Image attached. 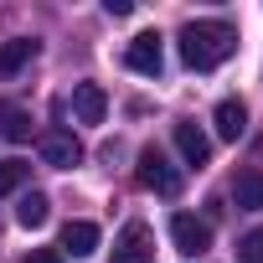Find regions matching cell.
<instances>
[{
    "mask_svg": "<svg viewBox=\"0 0 263 263\" xmlns=\"http://www.w3.org/2000/svg\"><path fill=\"white\" fill-rule=\"evenodd\" d=\"M176 47H181V62L191 72H212V67H222L237 52V31L227 21H186Z\"/></svg>",
    "mask_w": 263,
    "mask_h": 263,
    "instance_id": "1",
    "label": "cell"
},
{
    "mask_svg": "<svg viewBox=\"0 0 263 263\" xmlns=\"http://www.w3.org/2000/svg\"><path fill=\"white\" fill-rule=\"evenodd\" d=\"M135 176H140V186L155 191V196H176V191H181V171H176L160 150H145L140 165H135Z\"/></svg>",
    "mask_w": 263,
    "mask_h": 263,
    "instance_id": "2",
    "label": "cell"
},
{
    "mask_svg": "<svg viewBox=\"0 0 263 263\" xmlns=\"http://www.w3.org/2000/svg\"><path fill=\"white\" fill-rule=\"evenodd\" d=\"M155 248H150V227L145 222H124V232L114 237V258L108 263H150Z\"/></svg>",
    "mask_w": 263,
    "mask_h": 263,
    "instance_id": "3",
    "label": "cell"
},
{
    "mask_svg": "<svg viewBox=\"0 0 263 263\" xmlns=\"http://www.w3.org/2000/svg\"><path fill=\"white\" fill-rule=\"evenodd\" d=\"M124 62H129V72H140V78H160V67H165V52H160V36H155V31H140L135 42H129Z\"/></svg>",
    "mask_w": 263,
    "mask_h": 263,
    "instance_id": "4",
    "label": "cell"
},
{
    "mask_svg": "<svg viewBox=\"0 0 263 263\" xmlns=\"http://www.w3.org/2000/svg\"><path fill=\"white\" fill-rule=\"evenodd\" d=\"M171 242H176L181 253L196 258V253L212 248V227H206L201 217H191V212H176V217H171Z\"/></svg>",
    "mask_w": 263,
    "mask_h": 263,
    "instance_id": "5",
    "label": "cell"
},
{
    "mask_svg": "<svg viewBox=\"0 0 263 263\" xmlns=\"http://www.w3.org/2000/svg\"><path fill=\"white\" fill-rule=\"evenodd\" d=\"M42 160L57 165V171H72V165L83 160L78 135H72V129H47V135H42Z\"/></svg>",
    "mask_w": 263,
    "mask_h": 263,
    "instance_id": "6",
    "label": "cell"
},
{
    "mask_svg": "<svg viewBox=\"0 0 263 263\" xmlns=\"http://www.w3.org/2000/svg\"><path fill=\"white\" fill-rule=\"evenodd\" d=\"M72 114H78L83 124H103V114H108L103 88H98V83H78V88H72Z\"/></svg>",
    "mask_w": 263,
    "mask_h": 263,
    "instance_id": "7",
    "label": "cell"
},
{
    "mask_svg": "<svg viewBox=\"0 0 263 263\" xmlns=\"http://www.w3.org/2000/svg\"><path fill=\"white\" fill-rule=\"evenodd\" d=\"M176 150H181L186 165H206L212 160V140L201 135L196 124H176Z\"/></svg>",
    "mask_w": 263,
    "mask_h": 263,
    "instance_id": "8",
    "label": "cell"
},
{
    "mask_svg": "<svg viewBox=\"0 0 263 263\" xmlns=\"http://www.w3.org/2000/svg\"><path fill=\"white\" fill-rule=\"evenodd\" d=\"M62 253H72V258L98 253V227H93V222H67V227H62Z\"/></svg>",
    "mask_w": 263,
    "mask_h": 263,
    "instance_id": "9",
    "label": "cell"
},
{
    "mask_svg": "<svg viewBox=\"0 0 263 263\" xmlns=\"http://www.w3.org/2000/svg\"><path fill=\"white\" fill-rule=\"evenodd\" d=\"M242 129H248L242 98H222V103H217V135H222V140H242Z\"/></svg>",
    "mask_w": 263,
    "mask_h": 263,
    "instance_id": "10",
    "label": "cell"
},
{
    "mask_svg": "<svg viewBox=\"0 0 263 263\" xmlns=\"http://www.w3.org/2000/svg\"><path fill=\"white\" fill-rule=\"evenodd\" d=\"M0 140H11V145L31 140V114L21 103H0Z\"/></svg>",
    "mask_w": 263,
    "mask_h": 263,
    "instance_id": "11",
    "label": "cell"
},
{
    "mask_svg": "<svg viewBox=\"0 0 263 263\" xmlns=\"http://www.w3.org/2000/svg\"><path fill=\"white\" fill-rule=\"evenodd\" d=\"M36 57V42H26V36H16V42H6L0 47V78H11V72H21L26 62Z\"/></svg>",
    "mask_w": 263,
    "mask_h": 263,
    "instance_id": "12",
    "label": "cell"
},
{
    "mask_svg": "<svg viewBox=\"0 0 263 263\" xmlns=\"http://www.w3.org/2000/svg\"><path fill=\"white\" fill-rule=\"evenodd\" d=\"M47 217H52V201H47L42 191L21 196V206H16V222H21V227H31V232H36V227H47Z\"/></svg>",
    "mask_w": 263,
    "mask_h": 263,
    "instance_id": "13",
    "label": "cell"
},
{
    "mask_svg": "<svg viewBox=\"0 0 263 263\" xmlns=\"http://www.w3.org/2000/svg\"><path fill=\"white\" fill-rule=\"evenodd\" d=\"M232 201L248 206V212H258V206H263V171H242L237 186H232Z\"/></svg>",
    "mask_w": 263,
    "mask_h": 263,
    "instance_id": "14",
    "label": "cell"
},
{
    "mask_svg": "<svg viewBox=\"0 0 263 263\" xmlns=\"http://www.w3.org/2000/svg\"><path fill=\"white\" fill-rule=\"evenodd\" d=\"M26 176H31V165H26V160H0V196L21 191V186H26Z\"/></svg>",
    "mask_w": 263,
    "mask_h": 263,
    "instance_id": "15",
    "label": "cell"
},
{
    "mask_svg": "<svg viewBox=\"0 0 263 263\" xmlns=\"http://www.w3.org/2000/svg\"><path fill=\"white\" fill-rule=\"evenodd\" d=\"M237 253H242V263H263V232H248L237 242Z\"/></svg>",
    "mask_w": 263,
    "mask_h": 263,
    "instance_id": "16",
    "label": "cell"
},
{
    "mask_svg": "<svg viewBox=\"0 0 263 263\" xmlns=\"http://www.w3.org/2000/svg\"><path fill=\"white\" fill-rule=\"evenodd\" d=\"M26 263H62V253H52V248H36Z\"/></svg>",
    "mask_w": 263,
    "mask_h": 263,
    "instance_id": "17",
    "label": "cell"
}]
</instances>
